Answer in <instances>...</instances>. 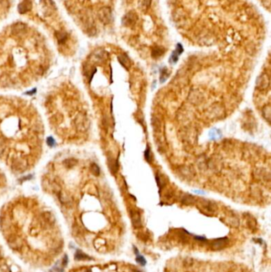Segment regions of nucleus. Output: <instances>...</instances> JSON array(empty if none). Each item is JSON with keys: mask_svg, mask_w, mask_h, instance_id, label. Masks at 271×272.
Listing matches in <instances>:
<instances>
[{"mask_svg": "<svg viewBox=\"0 0 271 272\" xmlns=\"http://www.w3.org/2000/svg\"><path fill=\"white\" fill-rule=\"evenodd\" d=\"M98 18L104 25H108L111 22L112 19L111 10L108 6H103L98 11Z\"/></svg>", "mask_w": 271, "mask_h": 272, "instance_id": "obj_1", "label": "nucleus"}, {"mask_svg": "<svg viewBox=\"0 0 271 272\" xmlns=\"http://www.w3.org/2000/svg\"><path fill=\"white\" fill-rule=\"evenodd\" d=\"M138 19H139V16L135 11H129L122 18V24L124 26L131 28V27L135 26L137 21H138Z\"/></svg>", "mask_w": 271, "mask_h": 272, "instance_id": "obj_2", "label": "nucleus"}, {"mask_svg": "<svg viewBox=\"0 0 271 272\" xmlns=\"http://www.w3.org/2000/svg\"><path fill=\"white\" fill-rule=\"evenodd\" d=\"M75 124L79 131H85L86 129L88 128L89 122L87 119L82 113H80L77 115V119H75Z\"/></svg>", "mask_w": 271, "mask_h": 272, "instance_id": "obj_3", "label": "nucleus"}, {"mask_svg": "<svg viewBox=\"0 0 271 272\" xmlns=\"http://www.w3.org/2000/svg\"><path fill=\"white\" fill-rule=\"evenodd\" d=\"M26 31V25L25 23L18 22L13 24L11 26V33L15 36H20L24 34Z\"/></svg>", "mask_w": 271, "mask_h": 272, "instance_id": "obj_4", "label": "nucleus"}, {"mask_svg": "<svg viewBox=\"0 0 271 272\" xmlns=\"http://www.w3.org/2000/svg\"><path fill=\"white\" fill-rule=\"evenodd\" d=\"M228 243H229V240H228V238H227V237L218 238V239H215V240L211 242V247L214 250H220L224 248L226 246L228 245Z\"/></svg>", "mask_w": 271, "mask_h": 272, "instance_id": "obj_5", "label": "nucleus"}, {"mask_svg": "<svg viewBox=\"0 0 271 272\" xmlns=\"http://www.w3.org/2000/svg\"><path fill=\"white\" fill-rule=\"evenodd\" d=\"M27 167V162L26 161L22 158H15V160L12 162V168L13 170L16 172H20V171L25 170Z\"/></svg>", "mask_w": 271, "mask_h": 272, "instance_id": "obj_6", "label": "nucleus"}, {"mask_svg": "<svg viewBox=\"0 0 271 272\" xmlns=\"http://www.w3.org/2000/svg\"><path fill=\"white\" fill-rule=\"evenodd\" d=\"M32 7H33V3L30 0H23L18 6V11L19 14L23 15L31 11Z\"/></svg>", "mask_w": 271, "mask_h": 272, "instance_id": "obj_7", "label": "nucleus"}, {"mask_svg": "<svg viewBox=\"0 0 271 272\" xmlns=\"http://www.w3.org/2000/svg\"><path fill=\"white\" fill-rule=\"evenodd\" d=\"M130 218H131V222H132L133 226L135 227V229H139L142 227V220L141 216L139 215L138 212L135 211H131L130 212Z\"/></svg>", "mask_w": 271, "mask_h": 272, "instance_id": "obj_8", "label": "nucleus"}, {"mask_svg": "<svg viewBox=\"0 0 271 272\" xmlns=\"http://www.w3.org/2000/svg\"><path fill=\"white\" fill-rule=\"evenodd\" d=\"M55 37L57 40L58 43L63 44L66 42V40L68 39V33L66 32L59 30V31L55 32Z\"/></svg>", "mask_w": 271, "mask_h": 272, "instance_id": "obj_9", "label": "nucleus"}, {"mask_svg": "<svg viewBox=\"0 0 271 272\" xmlns=\"http://www.w3.org/2000/svg\"><path fill=\"white\" fill-rule=\"evenodd\" d=\"M118 60H119V62L121 63L123 66L126 67V68H129V66L130 65V60L126 55L122 54V55H120V56L118 57Z\"/></svg>", "mask_w": 271, "mask_h": 272, "instance_id": "obj_10", "label": "nucleus"}, {"mask_svg": "<svg viewBox=\"0 0 271 272\" xmlns=\"http://www.w3.org/2000/svg\"><path fill=\"white\" fill-rule=\"evenodd\" d=\"M75 259L77 260H91V258L89 257L88 256H87L86 254H84L83 251H81V250H77L76 254H75Z\"/></svg>", "mask_w": 271, "mask_h": 272, "instance_id": "obj_11", "label": "nucleus"}, {"mask_svg": "<svg viewBox=\"0 0 271 272\" xmlns=\"http://www.w3.org/2000/svg\"><path fill=\"white\" fill-rule=\"evenodd\" d=\"M152 2V0H140L139 1V6H140V8L142 10V11H146L149 9V7L150 6Z\"/></svg>", "mask_w": 271, "mask_h": 272, "instance_id": "obj_12", "label": "nucleus"}, {"mask_svg": "<svg viewBox=\"0 0 271 272\" xmlns=\"http://www.w3.org/2000/svg\"><path fill=\"white\" fill-rule=\"evenodd\" d=\"M59 199L63 204H68L71 202V198L70 197L66 194V193H59Z\"/></svg>", "mask_w": 271, "mask_h": 272, "instance_id": "obj_13", "label": "nucleus"}, {"mask_svg": "<svg viewBox=\"0 0 271 272\" xmlns=\"http://www.w3.org/2000/svg\"><path fill=\"white\" fill-rule=\"evenodd\" d=\"M77 164V160L74 158H68L64 161V165L66 168H73Z\"/></svg>", "mask_w": 271, "mask_h": 272, "instance_id": "obj_14", "label": "nucleus"}, {"mask_svg": "<svg viewBox=\"0 0 271 272\" xmlns=\"http://www.w3.org/2000/svg\"><path fill=\"white\" fill-rule=\"evenodd\" d=\"M164 53V49L162 47H155L152 51V55L154 57H158Z\"/></svg>", "mask_w": 271, "mask_h": 272, "instance_id": "obj_15", "label": "nucleus"}, {"mask_svg": "<svg viewBox=\"0 0 271 272\" xmlns=\"http://www.w3.org/2000/svg\"><path fill=\"white\" fill-rule=\"evenodd\" d=\"M6 150V142L2 139L0 138V156L3 155Z\"/></svg>", "mask_w": 271, "mask_h": 272, "instance_id": "obj_16", "label": "nucleus"}, {"mask_svg": "<svg viewBox=\"0 0 271 272\" xmlns=\"http://www.w3.org/2000/svg\"><path fill=\"white\" fill-rule=\"evenodd\" d=\"M66 7L69 11L74 12L75 11V6H74V1L73 0H68L65 2Z\"/></svg>", "mask_w": 271, "mask_h": 272, "instance_id": "obj_17", "label": "nucleus"}, {"mask_svg": "<svg viewBox=\"0 0 271 272\" xmlns=\"http://www.w3.org/2000/svg\"><path fill=\"white\" fill-rule=\"evenodd\" d=\"M136 261L138 263H139L141 266H145L146 264V260L142 256H140V255H138L136 257Z\"/></svg>", "mask_w": 271, "mask_h": 272, "instance_id": "obj_18", "label": "nucleus"}, {"mask_svg": "<svg viewBox=\"0 0 271 272\" xmlns=\"http://www.w3.org/2000/svg\"><path fill=\"white\" fill-rule=\"evenodd\" d=\"M91 170L95 175H99V169L97 165L92 164L91 166Z\"/></svg>", "mask_w": 271, "mask_h": 272, "instance_id": "obj_19", "label": "nucleus"}, {"mask_svg": "<svg viewBox=\"0 0 271 272\" xmlns=\"http://www.w3.org/2000/svg\"><path fill=\"white\" fill-rule=\"evenodd\" d=\"M50 272H64V269L60 267L57 266V265H55V266L50 270Z\"/></svg>", "mask_w": 271, "mask_h": 272, "instance_id": "obj_20", "label": "nucleus"}, {"mask_svg": "<svg viewBox=\"0 0 271 272\" xmlns=\"http://www.w3.org/2000/svg\"><path fill=\"white\" fill-rule=\"evenodd\" d=\"M47 144L50 146H53L54 144H55V141H54L53 138L52 137H49L47 139Z\"/></svg>", "mask_w": 271, "mask_h": 272, "instance_id": "obj_21", "label": "nucleus"}, {"mask_svg": "<svg viewBox=\"0 0 271 272\" xmlns=\"http://www.w3.org/2000/svg\"><path fill=\"white\" fill-rule=\"evenodd\" d=\"M68 256H67V255H64V258H63V262H62L63 266L66 267L67 264H68Z\"/></svg>", "mask_w": 271, "mask_h": 272, "instance_id": "obj_22", "label": "nucleus"}, {"mask_svg": "<svg viewBox=\"0 0 271 272\" xmlns=\"http://www.w3.org/2000/svg\"><path fill=\"white\" fill-rule=\"evenodd\" d=\"M195 239H197V241H199V242H205V241H207L204 236H195Z\"/></svg>", "mask_w": 271, "mask_h": 272, "instance_id": "obj_23", "label": "nucleus"}, {"mask_svg": "<svg viewBox=\"0 0 271 272\" xmlns=\"http://www.w3.org/2000/svg\"><path fill=\"white\" fill-rule=\"evenodd\" d=\"M134 250H135V255H136V256H138V255H139V250L137 249L136 247H134Z\"/></svg>", "mask_w": 271, "mask_h": 272, "instance_id": "obj_24", "label": "nucleus"}, {"mask_svg": "<svg viewBox=\"0 0 271 272\" xmlns=\"http://www.w3.org/2000/svg\"><path fill=\"white\" fill-rule=\"evenodd\" d=\"M7 0H0V2H6Z\"/></svg>", "mask_w": 271, "mask_h": 272, "instance_id": "obj_25", "label": "nucleus"}, {"mask_svg": "<svg viewBox=\"0 0 271 272\" xmlns=\"http://www.w3.org/2000/svg\"><path fill=\"white\" fill-rule=\"evenodd\" d=\"M134 272H141V271H139V270H134Z\"/></svg>", "mask_w": 271, "mask_h": 272, "instance_id": "obj_26", "label": "nucleus"}]
</instances>
